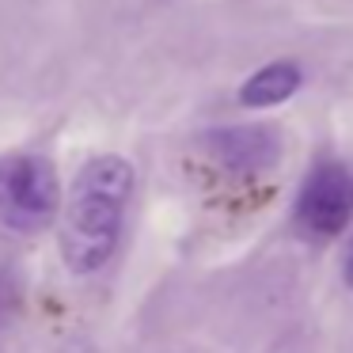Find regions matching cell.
<instances>
[{
  "label": "cell",
  "instance_id": "7a4b0ae2",
  "mask_svg": "<svg viewBox=\"0 0 353 353\" xmlns=\"http://www.w3.org/2000/svg\"><path fill=\"white\" fill-rule=\"evenodd\" d=\"M61 209V183L46 156H12L0 163V224L42 232Z\"/></svg>",
  "mask_w": 353,
  "mask_h": 353
},
{
  "label": "cell",
  "instance_id": "3957f363",
  "mask_svg": "<svg viewBox=\"0 0 353 353\" xmlns=\"http://www.w3.org/2000/svg\"><path fill=\"white\" fill-rule=\"evenodd\" d=\"M353 216V175L342 163H323L307 175L296 198V224L315 239H330Z\"/></svg>",
  "mask_w": 353,
  "mask_h": 353
},
{
  "label": "cell",
  "instance_id": "277c9868",
  "mask_svg": "<svg viewBox=\"0 0 353 353\" xmlns=\"http://www.w3.org/2000/svg\"><path fill=\"white\" fill-rule=\"evenodd\" d=\"M209 148L224 168L239 171V175H254V171H266L277 163L281 156V141L277 130L270 125H228V130L209 133Z\"/></svg>",
  "mask_w": 353,
  "mask_h": 353
},
{
  "label": "cell",
  "instance_id": "8992f818",
  "mask_svg": "<svg viewBox=\"0 0 353 353\" xmlns=\"http://www.w3.org/2000/svg\"><path fill=\"white\" fill-rule=\"evenodd\" d=\"M342 270H345V281H350V289H353V243H350V251H345V262H342Z\"/></svg>",
  "mask_w": 353,
  "mask_h": 353
},
{
  "label": "cell",
  "instance_id": "5b68a950",
  "mask_svg": "<svg viewBox=\"0 0 353 353\" xmlns=\"http://www.w3.org/2000/svg\"><path fill=\"white\" fill-rule=\"evenodd\" d=\"M300 88V69L292 61H274L259 69L243 88H239V103L243 107H277Z\"/></svg>",
  "mask_w": 353,
  "mask_h": 353
},
{
  "label": "cell",
  "instance_id": "6da1fadb",
  "mask_svg": "<svg viewBox=\"0 0 353 353\" xmlns=\"http://www.w3.org/2000/svg\"><path fill=\"white\" fill-rule=\"evenodd\" d=\"M130 194L133 168L122 156H95L80 168L61 221V259L72 274H95L110 262Z\"/></svg>",
  "mask_w": 353,
  "mask_h": 353
}]
</instances>
